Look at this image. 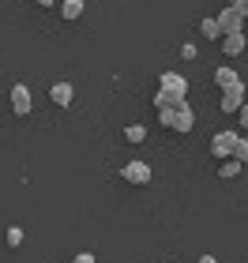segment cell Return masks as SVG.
Segmentation results:
<instances>
[{"mask_svg":"<svg viewBox=\"0 0 248 263\" xmlns=\"http://www.w3.org/2000/svg\"><path fill=\"white\" fill-rule=\"evenodd\" d=\"M222 53L226 57H241L244 53V30L241 34H226V38H222Z\"/></svg>","mask_w":248,"mask_h":263,"instance_id":"obj_10","label":"cell"},{"mask_svg":"<svg viewBox=\"0 0 248 263\" xmlns=\"http://www.w3.org/2000/svg\"><path fill=\"white\" fill-rule=\"evenodd\" d=\"M162 90H173V94H184L188 90V79L184 76H177V71H162Z\"/></svg>","mask_w":248,"mask_h":263,"instance_id":"obj_9","label":"cell"},{"mask_svg":"<svg viewBox=\"0 0 248 263\" xmlns=\"http://www.w3.org/2000/svg\"><path fill=\"white\" fill-rule=\"evenodd\" d=\"M49 98H53V105L68 109V105L75 102V87H72V83H53V87H49Z\"/></svg>","mask_w":248,"mask_h":263,"instance_id":"obj_7","label":"cell"},{"mask_svg":"<svg viewBox=\"0 0 248 263\" xmlns=\"http://www.w3.org/2000/svg\"><path fill=\"white\" fill-rule=\"evenodd\" d=\"M158 121H162V128H173V132H192V124H196V113H192V105H177V109H169V113H158Z\"/></svg>","mask_w":248,"mask_h":263,"instance_id":"obj_1","label":"cell"},{"mask_svg":"<svg viewBox=\"0 0 248 263\" xmlns=\"http://www.w3.org/2000/svg\"><path fill=\"white\" fill-rule=\"evenodd\" d=\"M61 15H64L68 23H75V19L83 15V0H61Z\"/></svg>","mask_w":248,"mask_h":263,"instance_id":"obj_12","label":"cell"},{"mask_svg":"<svg viewBox=\"0 0 248 263\" xmlns=\"http://www.w3.org/2000/svg\"><path fill=\"white\" fill-rule=\"evenodd\" d=\"M241 170H244V162H237V158H233V162H226V165H222V173H218V177L233 181V177H241Z\"/></svg>","mask_w":248,"mask_h":263,"instance_id":"obj_14","label":"cell"},{"mask_svg":"<svg viewBox=\"0 0 248 263\" xmlns=\"http://www.w3.org/2000/svg\"><path fill=\"white\" fill-rule=\"evenodd\" d=\"M121 177H124L128 184H150V177H155V173H150L147 162H128L124 170H121Z\"/></svg>","mask_w":248,"mask_h":263,"instance_id":"obj_5","label":"cell"},{"mask_svg":"<svg viewBox=\"0 0 248 263\" xmlns=\"http://www.w3.org/2000/svg\"><path fill=\"white\" fill-rule=\"evenodd\" d=\"M215 27H218L222 38H226V34H241V27H244V8H222V15H215Z\"/></svg>","mask_w":248,"mask_h":263,"instance_id":"obj_2","label":"cell"},{"mask_svg":"<svg viewBox=\"0 0 248 263\" xmlns=\"http://www.w3.org/2000/svg\"><path fill=\"white\" fill-rule=\"evenodd\" d=\"M181 57H184V61H196V45L184 42V45H181Z\"/></svg>","mask_w":248,"mask_h":263,"instance_id":"obj_17","label":"cell"},{"mask_svg":"<svg viewBox=\"0 0 248 263\" xmlns=\"http://www.w3.org/2000/svg\"><path fill=\"white\" fill-rule=\"evenodd\" d=\"M244 109V87L237 83V87L222 90V113H241Z\"/></svg>","mask_w":248,"mask_h":263,"instance_id":"obj_6","label":"cell"},{"mask_svg":"<svg viewBox=\"0 0 248 263\" xmlns=\"http://www.w3.org/2000/svg\"><path fill=\"white\" fill-rule=\"evenodd\" d=\"M215 83H218V87H222V90H230V87H237V83H241V79H237V71H233L230 64H222V68L215 71Z\"/></svg>","mask_w":248,"mask_h":263,"instance_id":"obj_11","label":"cell"},{"mask_svg":"<svg viewBox=\"0 0 248 263\" xmlns=\"http://www.w3.org/2000/svg\"><path fill=\"white\" fill-rule=\"evenodd\" d=\"M199 34H203V38H222L218 27H215V19H203V23H199Z\"/></svg>","mask_w":248,"mask_h":263,"instance_id":"obj_16","label":"cell"},{"mask_svg":"<svg viewBox=\"0 0 248 263\" xmlns=\"http://www.w3.org/2000/svg\"><path fill=\"white\" fill-rule=\"evenodd\" d=\"M34 4H42V8H53V4H56V0H34Z\"/></svg>","mask_w":248,"mask_h":263,"instance_id":"obj_20","label":"cell"},{"mask_svg":"<svg viewBox=\"0 0 248 263\" xmlns=\"http://www.w3.org/2000/svg\"><path fill=\"white\" fill-rule=\"evenodd\" d=\"M199 263H218V259H215V256H203V259H199Z\"/></svg>","mask_w":248,"mask_h":263,"instance_id":"obj_21","label":"cell"},{"mask_svg":"<svg viewBox=\"0 0 248 263\" xmlns=\"http://www.w3.org/2000/svg\"><path fill=\"white\" fill-rule=\"evenodd\" d=\"M11 113L15 117H30V109H34V102H30V87H23V83H15L11 87Z\"/></svg>","mask_w":248,"mask_h":263,"instance_id":"obj_4","label":"cell"},{"mask_svg":"<svg viewBox=\"0 0 248 263\" xmlns=\"http://www.w3.org/2000/svg\"><path fill=\"white\" fill-rule=\"evenodd\" d=\"M4 241H8V248H19V245H23V230H19V226H8Z\"/></svg>","mask_w":248,"mask_h":263,"instance_id":"obj_15","label":"cell"},{"mask_svg":"<svg viewBox=\"0 0 248 263\" xmlns=\"http://www.w3.org/2000/svg\"><path fill=\"white\" fill-rule=\"evenodd\" d=\"M177 105H184V94H173V90H162V87H158L155 109H158V113H169V109H177Z\"/></svg>","mask_w":248,"mask_h":263,"instance_id":"obj_8","label":"cell"},{"mask_svg":"<svg viewBox=\"0 0 248 263\" xmlns=\"http://www.w3.org/2000/svg\"><path fill=\"white\" fill-rule=\"evenodd\" d=\"M241 143H244V136H237V132H218V136L211 139V154H215V158H230V154H237Z\"/></svg>","mask_w":248,"mask_h":263,"instance_id":"obj_3","label":"cell"},{"mask_svg":"<svg viewBox=\"0 0 248 263\" xmlns=\"http://www.w3.org/2000/svg\"><path fill=\"white\" fill-rule=\"evenodd\" d=\"M226 8H244V0H226Z\"/></svg>","mask_w":248,"mask_h":263,"instance_id":"obj_19","label":"cell"},{"mask_svg":"<svg viewBox=\"0 0 248 263\" xmlns=\"http://www.w3.org/2000/svg\"><path fill=\"white\" fill-rule=\"evenodd\" d=\"M143 139H147V128H143V124H128V128H124V143H132V147H139Z\"/></svg>","mask_w":248,"mask_h":263,"instance_id":"obj_13","label":"cell"},{"mask_svg":"<svg viewBox=\"0 0 248 263\" xmlns=\"http://www.w3.org/2000/svg\"><path fill=\"white\" fill-rule=\"evenodd\" d=\"M72 263H98V259H94V256H90V252H79V256H75V259H72Z\"/></svg>","mask_w":248,"mask_h":263,"instance_id":"obj_18","label":"cell"}]
</instances>
